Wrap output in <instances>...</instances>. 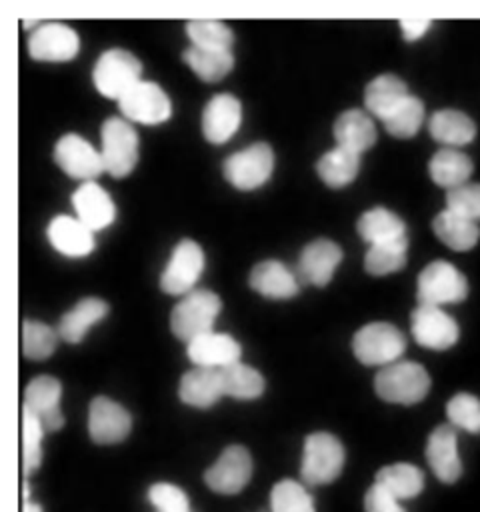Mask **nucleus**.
Instances as JSON below:
<instances>
[{
  "mask_svg": "<svg viewBox=\"0 0 480 512\" xmlns=\"http://www.w3.org/2000/svg\"><path fill=\"white\" fill-rule=\"evenodd\" d=\"M222 310V300L216 292L206 288H196L182 296L170 312L172 334L182 342H192L194 338L212 332L214 322Z\"/></svg>",
  "mask_w": 480,
  "mask_h": 512,
  "instance_id": "obj_1",
  "label": "nucleus"
},
{
  "mask_svg": "<svg viewBox=\"0 0 480 512\" xmlns=\"http://www.w3.org/2000/svg\"><path fill=\"white\" fill-rule=\"evenodd\" d=\"M374 390L386 402L410 406L424 400L430 390V376L422 364L398 360L378 370Z\"/></svg>",
  "mask_w": 480,
  "mask_h": 512,
  "instance_id": "obj_2",
  "label": "nucleus"
},
{
  "mask_svg": "<svg viewBox=\"0 0 480 512\" xmlns=\"http://www.w3.org/2000/svg\"><path fill=\"white\" fill-rule=\"evenodd\" d=\"M142 80V62L124 48L104 50L92 70L94 88L110 98L120 100L130 88Z\"/></svg>",
  "mask_w": 480,
  "mask_h": 512,
  "instance_id": "obj_3",
  "label": "nucleus"
},
{
  "mask_svg": "<svg viewBox=\"0 0 480 512\" xmlns=\"http://www.w3.org/2000/svg\"><path fill=\"white\" fill-rule=\"evenodd\" d=\"M344 466V446L330 432H312L304 440L300 476L310 486L336 480Z\"/></svg>",
  "mask_w": 480,
  "mask_h": 512,
  "instance_id": "obj_4",
  "label": "nucleus"
},
{
  "mask_svg": "<svg viewBox=\"0 0 480 512\" xmlns=\"http://www.w3.org/2000/svg\"><path fill=\"white\" fill-rule=\"evenodd\" d=\"M100 154L104 170L114 178L128 176L138 162L140 138L134 126L120 116H110L100 128Z\"/></svg>",
  "mask_w": 480,
  "mask_h": 512,
  "instance_id": "obj_5",
  "label": "nucleus"
},
{
  "mask_svg": "<svg viewBox=\"0 0 480 512\" xmlns=\"http://www.w3.org/2000/svg\"><path fill=\"white\" fill-rule=\"evenodd\" d=\"M406 350L404 334L390 322H370L352 338L354 356L366 366H390Z\"/></svg>",
  "mask_w": 480,
  "mask_h": 512,
  "instance_id": "obj_6",
  "label": "nucleus"
},
{
  "mask_svg": "<svg viewBox=\"0 0 480 512\" xmlns=\"http://www.w3.org/2000/svg\"><path fill=\"white\" fill-rule=\"evenodd\" d=\"M416 294L420 304L444 306L462 302L468 294V282L464 274L446 260L430 262L418 276Z\"/></svg>",
  "mask_w": 480,
  "mask_h": 512,
  "instance_id": "obj_7",
  "label": "nucleus"
},
{
  "mask_svg": "<svg viewBox=\"0 0 480 512\" xmlns=\"http://www.w3.org/2000/svg\"><path fill=\"white\" fill-rule=\"evenodd\" d=\"M274 170V152L266 142H254L224 160V178L238 190L260 188Z\"/></svg>",
  "mask_w": 480,
  "mask_h": 512,
  "instance_id": "obj_8",
  "label": "nucleus"
},
{
  "mask_svg": "<svg viewBox=\"0 0 480 512\" xmlns=\"http://www.w3.org/2000/svg\"><path fill=\"white\" fill-rule=\"evenodd\" d=\"M204 272V252L198 242L184 238L180 240L162 274H160V288L170 296H186L188 292L196 290V282Z\"/></svg>",
  "mask_w": 480,
  "mask_h": 512,
  "instance_id": "obj_9",
  "label": "nucleus"
},
{
  "mask_svg": "<svg viewBox=\"0 0 480 512\" xmlns=\"http://www.w3.org/2000/svg\"><path fill=\"white\" fill-rule=\"evenodd\" d=\"M118 108L122 118L128 122H138L146 126L162 124L172 114V102L168 94L152 80H140L134 88H130L120 100Z\"/></svg>",
  "mask_w": 480,
  "mask_h": 512,
  "instance_id": "obj_10",
  "label": "nucleus"
},
{
  "mask_svg": "<svg viewBox=\"0 0 480 512\" xmlns=\"http://www.w3.org/2000/svg\"><path fill=\"white\" fill-rule=\"evenodd\" d=\"M54 162L74 180L94 182L104 170L102 154L80 134L68 132L54 146Z\"/></svg>",
  "mask_w": 480,
  "mask_h": 512,
  "instance_id": "obj_11",
  "label": "nucleus"
},
{
  "mask_svg": "<svg viewBox=\"0 0 480 512\" xmlns=\"http://www.w3.org/2000/svg\"><path fill=\"white\" fill-rule=\"evenodd\" d=\"M80 50V36L62 22H40L28 36V54L42 62H68Z\"/></svg>",
  "mask_w": 480,
  "mask_h": 512,
  "instance_id": "obj_12",
  "label": "nucleus"
},
{
  "mask_svg": "<svg viewBox=\"0 0 480 512\" xmlns=\"http://www.w3.org/2000/svg\"><path fill=\"white\" fill-rule=\"evenodd\" d=\"M414 340L430 350H448L458 342L460 328L456 320L440 306L418 304L410 316Z\"/></svg>",
  "mask_w": 480,
  "mask_h": 512,
  "instance_id": "obj_13",
  "label": "nucleus"
},
{
  "mask_svg": "<svg viewBox=\"0 0 480 512\" xmlns=\"http://www.w3.org/2000/svg\"><path fill=\"white\" fill-rule=\"evenodd\" d=\"M252 476V456L240 446L232 444L222 450L218 460L206 470L204 482L210 490L218 494H236L240 492Z\"/></svg>",
  "mask_w": 480,
  "mask_h": 512,
  "instance_id": "obj_14",
  "label": "nucleus"
},
{
  "mask_svg": "<svg viewBox=\"0 0 480 512\" xmlns=\"http://www.w3.org/2000/svg\"><path fill=\"white\" fill-rule=\"evenodd\" d=\"M60 398H62V384L58 378L40 374L32 378L22 396V410H28L34 414L46 432L60 430L64 424V414L60 410Z\"/></svg>",
  "mask_w": 480,
  "mask_h": 512,
  "instance_id": "obj_15",
  "label": "nucleus"
},
{
  "mask_svg": "<svg viewBox=\"0 0 480 512\" xmlns=\"http://www.w3.org/2000/svg\"><path fill=\"white\" fill-rule=\"evenodd\" d=\"M132 428L130 412L108 396H96L88 408V432L96 444L122 442Z\"/></svg>",
  "mask_w": 480,
  "mask_h": 512,
  "instance_id": "obj_16",
  "label": "nucleus"
},
{
  "mask_svg": "<svg viewBox=\"0 0 480 512\" xmlns=\"http://www.w3.org/2000/svg\"><path fill=\"white\" fill-rule=\"evenodd\" d=\"M340 260H342V248L334 240L316 238L302 248L296 264V274L300 282H306L312 286H326L332 280Z\"/></svg>",
  "mask_w": 480,
  "mask_h": 512,
  "instance_id": "obj_17",
  "label": "nucleus"
},
{
  "mask_svg": "<svg viewBox=\"0 0 480 512\" xmlns=\"http://www.w3.org/2000/svg\"><path fill=\"white\" fill-rule=\"evenodd\" d=\"M242 122V104L236 96L214 94L202 110V134L210 144L228 142Z\"/></svg>",
  "mask_w": 480,
  "mask_h": 512,
  "instance_id": "obj_18",
  "label": "nucleus"
},
{
  "mask_svg": "<svg viewBox=\"0 0 480 512\" xmlns=\"http://www.w3.org/2000/svg\"><path fill=\"white\" fill-rule=\"evenodd\" d=\"M426 460L440 482L452 484L462 476L458 434L454 426L440 424L430 432L426 442Z\"/></svg>",
  "mask_w": 480,
  "mask_h": 512,
  "instance_id": "obj_19",
  "label": "nucleus"
},
{
  "mask_svg": "<svg viewBox=\"0 0 480 512\" xmlns=\"http://www.w3.org/2000/svg\"><path fill=\"white\" fill-rule=\"evenodd\" d=\"M186 354H188V360L196 368L222 370L230 364L240 362L242 346L230 334L212 330V332H206V334L194 338L192 342H188Z\"/></svg>",
  "mask_w": 480,
  "mask_h": 512,
  "instance_id": "obj_20",
  "label": "nucleus"
},
{
  "mask_svg": "<svg viewBox=\"0 0 480 512\" xmlns=\"http://www.w3.org/2000/svg\"><path fill=\"white\" fill-rule=\"evenodd\" d=\"M72 206L76 210V218L86 224L92 232H100L108 228L116 218V204L110 194L94 180L82 182L72 194Z\"/></svg>",
  "mask_w": 480,
  "mask_h": 512,
  "instance_id": "obj_21",
  "label": "nucleus"
},
{
  "mask_svg": "<svg viewBox=\"0 0 480 512\" xmlns=\"http://www.w3.org/2000/svg\"><path fill=\"white\" fill-rule=\"evenodd\" d=\"M248 284L254 292H258L266 298H274V300L292 298L300 290L298 274L292 272L280 260H262V262H258L250 270Z\"/></svg>",
  "mask_w": 480,
  "mask_h": 512,
  "instance_id": "obj_22",
  "label": "nucleus"
},
{
  "mask_svg": "<svg viewBox=\"0 0 480 512\" xmlns=\"http://www.w3.org/2000/svg\"><path fill=\"white\" fill-rule=\"evenodd\" d=\"M50 244L64 256L82 258L94 250V232L76 216H54L46 228Z\"/></svg>",
  "mask_w": 480,
  "mask_h": 512,
  "instance_id": "obj_23",
  "label": "nucleus"
},
{
  "mask_svg": "<svg viewBox=\"0 0 480 512\" xmlns=\"http://www.w3.org/2000/svg\"><path fill=\"white\" fill-rule=\"evenodd\" d=\"M334 140L336 146L360 156L376 142V126L372 116L360 108L344 110L334 122Z\"/></svg>",
  "mask_w": 480,
  "mask_h": 512,
  "instance_id": "obj_24",
  "label": "nucleus"
},
{
  "mask_svg": "<svg viewBox=\"0 0 480 512\" xmlns=\"http://www.w3.org/2000/svg\"><path fill=\"white\" fill-rule=\"evenodd\" d=\"M410 96L406 82L396 74H380L364 88V106L370 116L382 122Z\"/></svg>",
  "mask_w": 480,
  "mask_h": 512,
  "instance_id": "obj_25",
  "label": "nucleus"
},
{
  "mask_svg": "<svg viewBox=\"0 0 480 512\" xmlns=\"http://www.w3.org/2000/svg\"><path fill=\"white\" fill-rule=\"evenodd\" d=\"M178 396L184 404L194 408H210L224 396L220 370L214 368H192L178 384Z\"/></svg>",
  "mask_w": 480,
  "mask_h": 512,
  "instance_id": "obj_26",
  "label": "nucleus"
},
{
  "mask_svg": "<svg viewBox=\"0 0 480 512\" xmlns=\"http://www.w3.org/2000/svg\"><path fill=\"white\" fill-rule=\"evenodd\" d=\"M428 132L436 142L454 148L470 144L476 138V124L466 112L442 108L428 118Z\"/></svg>",
  "mask_w": 480,
  "mask_h": 512,
  "instance_id": "obj_27",
  "label": "nucleus"
},
{
  "mask_svg": "<svg viewBox=\"0 0 480 512\" xmlns=\"http://www.w3.org/2000/svg\"><path fill=\"white\" fill-rule=\"evenodd\" d=\"M108 314V304L102 298L88 296L76 302L66 314H62L58 324V336L70 344L82 342L86 332L98 324Z\"/></svg>",
  "mask_w": 480,
  "mask_h": 512,
  "instance_id": "obj_28",
  "label": "nucleus"
},
{
  "mask_svg": "<svg viewBox=\"0 0 480 512\" xmlns=\"http://www.w3.org/2000/svg\"><path fill=\"white\" fill-rule=\"evenodd\" d=\"M472 170H474L472 160L456 148H440L438 152L432 154L428 162V172L432 182L446 190H454L458 186L468 184Z\"/></svg>",
  "mask_w": 480,
  "mask_h": 512,
  "instance_id": "obj_29",
  "label": "nucleus"
},
{
  "mask_svg": "<svg viewBox=\"0 0 480 512\" xmlns=\"http://www.w3.org/2000/svg\"><path fill=\"white\" fill-rule=\"evenodd\" d=\"M356 230H358L360 238L364 242H368V246L406 238V224H404V220L396 212H392L388 208H382V206L366 210L358 218Z\"/></svg>",
  "mask_w": 480,
  "mask_h": 512,
  "instance_id": "obj_30",
  "label": "nucleus"
},
{
  "mask_svg": "<svg viewBox=\"0 0 480 512\" xmlns=\"http://www.w3.org/2000/svg\"><path fill=\"white\" fill-rule=\"evenodd\" d=\"M432 230L444 246H448L456 252H466V250L474 248L480 238L478 222H472V220H468L460 214H454L450 210H442L434 218Z\"/></svg>",
  "mask_w": 480,
  "mask_h": 512,
  "instance_id": "obj_31",
  "label": "nucleus"
},
{
  "mask_svg": "<svg viewBox=\"0 0 480 512\" xmlns=\"http://www.w3.org/2000/svg\"><path fill=\"white\" fill-rule=\"evenodd\" d=\"M374 482L394 494L398 500L414 498L424 488V474L418 466L408 462H396L380 468Z\"/></svg>",
  "mask_w": 480,
  "mask_h": 512,
  "instance_id": "obj_32",
  "label": "nucleus"
},
{
  "mask_svg": "<svg viewBox=\"0 0 480 512\" xmlns=\"http://www.w3.org/2000/svg\"><path fill=\"white\" fill-rule=\"evenodd\" d=\"M316 170L330 188H344L358 176L360 156L336 146L318 158Z\"/></svg>",
  "mask_w": 480,
  "mask_h": 512,
  "instance_id": "obj_33",
  "label": "nucleus"
},
{
  "mask_svg": "<svg viewBox=\"0 0 480 512\" xmlns=\"http://www.w3.org/2000/svg\"><path fill=\"white\" fill-rule=\"evenodd\" d=\"M182 60L186 66L204 82H218L234 68L232 52L220 50H204L190 46L182 52Z\"/></svg>",
  "mask_w": 480,
  "mask_h": 512,
  "instance_id": "obj_34",
  "label": "nucleus"
},
{
  "mask_svg": "<svg viewBox=\"0 0 480 512\" xmlns=\"http://www.w3.org/2000/svg\"><path fill=\"white\" fill-rule=\"evenodd\" d=\"M220 378H222V388L226 396L238 398V400H252L258 398L264 392V376L242 362L230 364L226 368L220 370Z\"/></svg>",
  "mask_w": 480,
  "mask_h": 512,
  "instance_id": "obj_35",
  "label": "nucleus"
},
{
  "mask_svg": "<svg viewBox=\"0 0 480 512\" xmlns=\"http://www.w3.org/2000/svg\"><path fill=\"white\" fill-rule=\"evenodd\" d=\"M406 252H408V236L400 240L368 246V252L364 256V268L372 276L392 274L406 264Z\"/></svg>",
  "mask_w": 480,
  "mask_h": 512,
  "instance_id": "obj_36",
  "label": "nucleus"
},
{
  "mask_svg": "<svg viewBox=\"0 0 480 512\" xmlns=\"http://www.w3.org/2000/svg\"><path fill=\"white\" fill-rule=\"evenodd\" d=\"M186 34L196 48L230 52L234 44L232 28L222 20H190L186 22Z\"/></svg>",
  "mask_w": 480,
  "mask_h": 512,
  "instance_id": "obj_37",
  "label": "nucleus"
},
{
  "mask_svg": "<svg viewBox=\"0 0 480 512\" xmlns=\"http://www.w3.org/2000/svg\"><path fill=\"white\" fill-rule=\"evenodd\" d=\"M58 330L38 320L22 322V354L28 360H44L52 356L58 344Z\"/></svg>",
  "mask_w": 480,
  "mask_h": 512,
  "instance_id": "obj_38",
  "label": "nucleus"
},
{
  "mask_svg": "<svg viewBox=\"0 0 480 512\" xmlns=\"http://www.w3.org/2000/svg\"><path fill=\"white\" fill-rule=\"evenodd\" d=\"M272 512H316L314 500L304 484L296 480H280L270 490Z\"/></svg>",
  "mask_w": 480,
  "mask_h": 512,
  "instance_id": "obj_39",
  "label": "nucleus"
},
{
  "mask_svg": "<svg viewBox=\"0 0 480 512\" xmlns=\"http://www.w3.org/2000/svg\"><path fill=\"white\" fill-rule=\"evenodd\" d=\"M424 122V102L418 96H408L386 120L384 128L396 138H412Z\"/></svg>",
  "mask_w": 480,
  "mask_h": 512,
  "instance_id": "obj_40",
  "label": "nucleus"
},
{
  "mask_svg": "<svg viewBox=\"0 0 480 512\" xmlns=\"http://www.w3.org/2000/svg\"><path fill=\"white\" fill-rule=\"evenodd\" d=\"M44 434L46 430L42 422L28 410H22V474L24 478H28L34 470H38L42 462Z\"/></svg>",
  "mask_w": 480,
  "mask_h": 512,
  "instance_id": "obj_41",
  "label": "nucleus"
},
{
  "mask_svg": "<svg viewBox=\"0 0 480 512\" xmlns=\"http://www.w3.org/2000/svg\"><path fill=\"white\" fill-rule=\"evenodd\" d=\"M446 416L450 426L478 434L480 432V398L468 392H458L446 402Z\"/></svg>",
  "mask_w": 480,
  "mask_h": 512,
  "instance_id": "obj_42",
  "label": "nucleus"
},
{
  "mask_svg": "<svg viewBox=\"0 0 480 512\" xmlns=\"http://www.w3.org/2000/svg\"><path fill=\"white\" fill-rule=\"evenodd\" d=\"M148 500L158 512H190L188 494L170 482H156L148 488Z\"/></svg>",
  "mask_w": 480,
  "mask_h": 512,
  "instance_id": "obj_43",
  "label": "nucleus"
},
{
  "mask_svg": "<svg viewBox=\"0 0 480 512\" xmlns=\"http://www.w3.org/2000/svg\"><path fill=\"white\" fill-rule=\"evenodd\" d=\"M446 210L472 222L480 220V184H464L446 192Z\"/></svg>",
  "mask_w": 480,
  "mask_h": 512,
  "instance_id": "obj_44",
  "label": "nucleus"
},
{
  "mask_svg": "<svg viewBox=\"0 0 480 512\" xmlns=\"http://www.w3.org/2000/svg\"><path fill=\"white\" fill-rule=\"evenodd\" d=\"M364 510L366 512H406V508L400 504V500L378 486L376 482L368 488L364 496Z\"/></svg>",
  "mask_w": 480,
  "mask_h": 512,
  "instance_id": "obj_45",
  "label": "nucleus"
},
{
  "mask_svg": "<svg viewBox=\"0 0 480 512\" xmlns=\"http://www.w3.org/2000/svg\"><path fill=\"white\" fill-rule=\"evenodd\" d=\"M430 24H432V20H428V18H414V20L406 18V20H400V30H402L404 40L412 42V40L422 38L428 32Z\"/></svg>",
  "mask_w": 480,
  "mask_h": 512,
  "instance_id": "obj_46",
  "label": "nucleus"
},
{
  "mask_svg": "<svg viewBox=\"0 0 480 512\" xmlns=\"http://www.w3.org/2000/svg\"><path fill=\"white\" fill-rule=\"evenodd\" d=\"M22 512H44L36 502L30 500H22Z\"/></svg>",
  "mask_w": 480,
  "mask_h": 512,
  "instance_id": "obj_47",
  "label": "nucleus"
}]
</instances>
